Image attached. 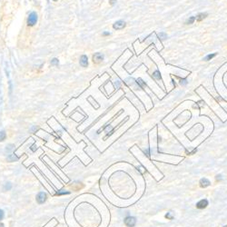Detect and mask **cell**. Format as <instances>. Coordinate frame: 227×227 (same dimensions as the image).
Returning <instances> with one entry per match:
<instances>
[{"label": "cell", "instance_id": "obj_1", "mask_svg": "<svg viewBox=\"0 0 227 227\" xmlns=\"http://www.w3.org/2000/svg\"><path fill=\"white\" fill-rule=\"evenodd\" d=\"M36 23H38V14H36V12L33 11L29 14L28 18H27V26H34Z\"/></svg>", "mask_w": 227, "mask_h": 227}, {"label": "cell", "instance_id": "obj_2", "mask_svg": "<svg viewBox=\"0 0 227 227\" xmlns=\"http://www.w3.org/2000/svg\"><path fill=\"white\" fill-rule=\"evenodd\" d=\"M136 224V217L133 216H127L124 218V224L127 227H134Z\"/></svg>", "mask_w": 227, "mask_h": 227}, {"label": "cell", "instance_id": "obj_3", "mask_svg": "<svg viewBox=\"0 0 227 227\" xmlns=\"http://www.w3.org/2000/svg\"><path fill=\"white\" fill-rule=\"evenodd\" d=\"M104 60V55L101 53H95L93 55V62L95 64H100Z\"/></svg>", "mask_w": 227, "mask_h": 227}, {"label": "cell", "instance_id": "obj_4", "mask_svg": "<svg viewBox=\"0 0 227 227\" xmlns=\"http://www.w3.org/2000/svg\"><path fill=\"white\" fill-rule=\"evenodd\" d=\"M46 198H47V196H46V193H44V192H41L39 193L38 195H36V201H38V203H39V205H42V203H44L46 200Z\"/></svg>", "mask_w": 227, "mask_h": 227}, {"label": "cell", "instance_id": "obj_5", "mask_svg": "<svg viewBox=\"0 0 227 227\" xmlns=\"http://www.w3.org/2000/svg\"><path fill=\"white\" fill-rule=\"evenodd\" d=\"M113 27H114V29H115V30H121V29H123V28L126 27V22L122 21V20L116 21L114 24Z\"/></svg>", "mask_w": 227, "mask_h": 227}, {"label": "cell", "instance_id": "obj_6", "mask_svg": "<svg viewBox=\"0 0 227 227\" xmlns=\"http://www.w3.org/2000/svg\"><path fill=\"white\" fill-rule=\"evenodd\" d=\"M207 205H208V201L206 199H203V200L199 201L196 203V208H198V209H205V207H207Z\"/></svg>", "mask_w": 227, "mask_h": 227}, {"label": "cell", "instance_id": "obj_7", "mask_svg": "<svg viewBox=\"0 0 227 227\" xmlns=\"http://www.w3.org/2000/svg\"><path fill=\"white\" fill-rule=\"evenodd\" d=\"M79 63H80V64L83 67H87V66H88V58H87V57L86 55H81Z\"/></svg>", "mask_w": 227, "mask_h": 227}, {"label": "cell", "instance_id": "obj_8", "mask_svg": "<svg viewBox=\"0 0 227 227\" xmlns=\"http://www.w3.org/2000/svg\"><path fill=\"white\" fill-rule=\"evenodd\" d=\"M199 184H200V186L202 188H205L207 186H209V185L211 184V182L206 178H202L200 180V182H199Z\"/></svg>", "mask_w": 227, "mask_h": 227}, {"label": "cell", "instance_id": "obj_9", "mask_svg": "<svg viewBox=\"0 0 227 227\" xmlns=\"http://www.w3.org/2000/svg\"><path fill=\"white\" fill-rule=\"evenodd\" d=\"M207 16H208L207 13H200V14H198L197 16L195 17V20H197V21H202V20L205 19V18Z\"/></svg>", "mask_w": 227, "mask_h": 227}, {"label": "cell", "instance_id": "obj_10", "mask_svg": "<svg viewBox=\"0 0 227 227\" xmlns=\"http://www.w3.org/2000/svg\"><path fill=\"white\" fill-rule=\"evenodd\" d=\"M216 55H217L216 53H214V54H209V55H207L205 58H203V60H205V61H209V60H211V59L214 58Z\"/></svg>", "mask_w": 227, "mask_h": 227}, {"label": "cell", "instance_id": "obj_11", "mask_svg": "<svg viewBox=\"0 0 227 227\" xmlns=\"http://www.w3.org/2000/svg\"><path fill=\"white\" fill-rule=\"evenodd\" d=\"M194 21H195V16H190L188 19L186 20V22H185V24H186V25H192V24H193Z\"/></svg>", "mask_w": 227, "mask_h": 227}, {"label": "cell", "instance_id": "obj_12", "mask_svg": "<svg viewBox=\"0 0 227 227\" xmlns=\"http://www.w3.org/2000/svg\"><path fill=\"white\" fill-rule=\"evenodd\" d=\"M7 138V134L5 131H0V142L6 140Z\"/></svg>", "mask_w": 227, "mask_h": 227}, {"label": "cell", "instance_id": "obj_13", "mask_svg": "<svg viewBox=\"0 0 227 227\" xmlns=\"http://www.w3.org/2000/svg\"><path fill=\"white\" fill-rule=\"evenodd\" d=\"M17 159H18V158H17V157H16L15 155H9V156L7 157V161H8V162H15V161H16Z\"/></svg>", "mask_w": 227, "mask_h": 227}, {"label": "cell", "instance_id": "obj_14", "mask_svg": "<svg viewBox=\"0 0 227 227\" xmlns=\"http://www.w3.org/2000/svg\"><path fill=\"white\" fill-rule=\"evenodd\" d=\"M153 76H154L155 78H156V79H161V75H160V72L158 71V70H156L154 74H153Z\"/></svg>", "mask_w": 227, "mask_h": 227}, {"label": "cell", "instance_id": "obj_15", "mask_svg": "<svg viewBox=\"0 0 227 227\" xmlns=\"http://www.w3.org/2000/svg\"><path fill=\"white\" fill-rule=\"evenodd\" d=\"M158 36L160 38L161 40H164V39L167 38V35H166V34L164 33V32H161V33L158 35Z\"/></svg>", "mask_w": 227, "mask_h": 227}, {"label": "cell", "instance_id": "obj_16", "mask_svg": "<svg viewBox=\"0 0 227 227\" xmlns=\"http://www.w3.org/2000/svg\"><path fill=\"white\" fill-rule=\"evenodd\" d=\"M165 218H167L169 220H173L174 219V214H173V212H169L167 214H165Z\"/></svg>", "mask_w": 227, "mask_h": 227}, {"label": "cell", "instance_id": "obj_17", "mask_svg": "<svg viewBox=\"0 0 227 227\" xmlns=\"http://www.w3.org/2000/svg\"><path fill=\"white\" fill-rule=\"evenodd\" d=\"M11 188H12V184L10 183H7L6 185L4 186V190H5V191H9V190H10Z\"/></svg>", "mask_w": 227, "mask_h": 227}, {"label": "cell", "instance_id": "obj_18", "mask_svg": "<svg viewBox=\"0 0 227 227\" xmlns=\"http://www.w3.org/2000/svg\"><path fill=\"white\" fill-rule=\"evenodd\" d=\"M58 59L57 58H54L52 61H51V64H52V66H57L58 64Z\"/></svg>", "mask_w": 227, "mask_h": 227}, {"label": "cell", "instance_id": "obj_19", "mask_svg": "<svg viewBox=\"0 0 227 227\" xmlns=\"http://www.w3.org/2000/svg\"><path fill=\"white\" fill-rule=\"evenodd\" d=\"M68 193H69V192H66V191H64V190H61L60 192L55 193V195H62V194H68Z\"/></svg>", "mask_w": 227, "mask_h": 227}, {"label": "cell", "instance_id": "obj_20", "mask_svg": "<svg viewBox=\"0 0 227 227\" xmlns=\"http://www.w3.org/2000/svg\"><path fill=\"white\" fill-rule=\"evenodd\" d=\"M179 83H180V85H181V86H185V85H187V81H186V79H181Z\"/></svg>", "mask_w": 227, "mask_h": 227}, {"label": "cell", "instance_id": "obj_21", "mask_svg": "<svg viewBox=\"0 0 227 227\" xmlns=\"http://www.w3.org/2000/svg\"><path fill=\"white\" fill-rule=\"evenodd\" d=\"M3 218H4V212H3V210L0 209V221H1Z\"/></svg>", "mask_w": 227, "mask_h": 227}, {"label": "cell", "instance_id": "obj_22", "mask_svg": "<svg viewBox=\"0 0 227 227\" xmlns=\"http://www.w3.org/2000/svg\"><path fill=\"white\" fill-rule=\"evenodd\" d=\"M116 1L117 0H110L109 1V3H110V5H112V6H114V5L116 3Z\"/></svg>", "mask_w": 227, "mask_h": 227}, {"label": "cell", "instance_id": "obj_23", "mask_svg": "<svg viewBox=\"0 0 227 227\" xmlns=\"http://www.w3.org/2000/svg\"><path fill=\"white\" fill-rule=\"evenodd\" d=\"M109 35H110V33H109V32H104V33H103V36H109Z\"/></svg>", "mask_w": 227, "mask_h": 227}, {"label": "cell", "instance_id": "obj_24", "mask_svg": "<svg viewBox=\"0 0 227 227\" xmlns=\"http://www.w3.org/2000/svg\"><path fill=\"white\" fill-rule=\"evenodd\" d=\"M221 179V175H217L216 176V180H220Z\"/></svg>", "mask_w": 227, "mask_h": 227}, {"label": "cell", "instance_id": "obj_25", "mask_svg": "<svg viewBox=\"0 0 227 227\" xmlns=\"http://www.w3.org/2000/svg\"><path fill=\"white\" fill-rule=\"evenodd\" d=\"M0 227H4V224H1V223H0Z\"/></svg>", "mask_w": 227, "mask_h": 227}, {"label": "cell", "instance_id": "obj_26", "mask_svg": "<svg viewBox=\"0 0 227 227\" xmlns=\"http://www.w3.org/2000/svg\"><path fill=\"white\" fill-rule=\"evenodd\" d=\"M53 1H55H55H57V0H53Z\"/></svg>", "mask_w": 227, "mask_h": 227}, {"label": "cell", "instance_id": "obj_27", "mask_svg": "<svg viewBox=\"0 0 227 227\" xmlns=\"http://www.w3.org/2000/svg\"><path fill=\"white\" fill-rule=\"evenodd\" d=\"M224 227H227V225H225V226H224Z\"/></svg>", "mask_w": 227, "mask_h": 227}]
</instances>
